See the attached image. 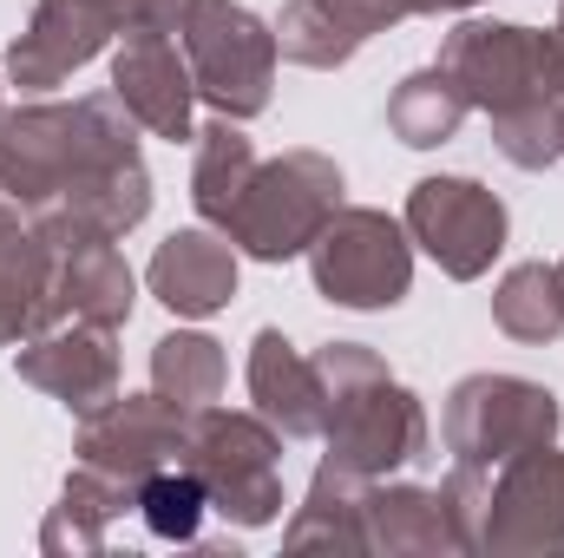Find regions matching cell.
Here are the masks:
<instances>
[{"mask_svg": "<svg viewBox=\"0 0 564 558\" xmlns=\"http://www.w3.org/2000/svg\"><path fill=\"white\" fill-rule=\"evenodd\" d=\"M368 486H375V480H361V473L322 460L315 480H308V500H302V506L289 513V526H282V546H289V552H368V526H361Z\"/></svg>", "mask_w": 564, "mask_h": 558, "instance_id": "20", "label": "cell"}, {"mask_svg": "<svg viewBox=\"0 0 564 558\" xmlns=\"http://www.w3.org/2000/svg\"><path fill=\"white\" fill-rule=\"evenodd\" d=\"M144 282H151V296H158L171 315L204 322V315H217V309L237 302V244H230L224 230H210V224L171 230V237L151 250Z\"/></svg>", "mask_w": 564, "mask_h": 558, "instance_id": "16", "label": "cell"}, {"mask_svg": "<svg viewBox=\"0 0 564 558\" xmlns=\"http://www.w3.org/2000/svg\"><path fill=\"white\" fill-rule=\"evenodd\" d=\"M368 552L388 558H440V552H473L466 546V519H459V500L453 486H388L375 480L368 486Z\"/></svg>", "mask_w": 564, "mask_h": 558, "instance_id": "17", "label": "cell"}, {"mask_svg": "<svg viewBox=\"0 0 564 558\" xmlns=\"http://www.w3.org/2000/svg\"><path fill=\"white\" fill-rule=\"evenodd\" d=\"M112 335L119 329H99V322H53V329L20 342L13 375L86 420L119 395V348H112Z\"/></svg>", "mask_w": 564, "mask_h": 558, "instance_id": "13", "label": "cell"}, {"mask_svg": "<svg viewBox=\"0 0 564 558\" xmlns=\"http://www.w3.org/2000/svg\"><path fill=\"white\" fill-rule=\"evenodd\" d=\"M151 26H177V0H33V20L7 46V79L26 93H53L112 40Z\"/></svg>", "mask_w": 564, "mask_h": 558, "instance_id": "7", "label": "cell"}, {"mask_svg": "<svg viewBox=\"0 0 564 558\" xmlns=\"http://www.w3.org/2000/svg\"><path fill=\"white\" fill-rule=\"evenodd\" d=\"M13 224H26V211H20V204H13V197L0 191V230H13Z\"/></svg>", "mask_w": 564, "mask_h": 558, "instance_id": "31", "label": "cell"}, {"mask_svg": "<svg viewBox=\"0 0 564 558\" xmlns=\"http://www.w3.org/2000/svg\"><path fill=\"white\" fill-rule=\"evenodd\" d=\"M177 46L191 60L197 99L224 119H263L276 93V26L243 0H177Z\"/></svg>", "mask_w": 564, "mask_h": 558, "instance_id": "3", "label": "cell"}, {"mask_svg": "<svg viewBox=\"0 0 564 558\" xmlns=\"http://www.w3.org/2000/svg\"><path fill=\"white\" fill-rule=\"evenodd\" d=\"M558 420H564V408L545 382H525V375H466V382H453L440 427H446L453 466L492 480L519 453L552 447Z\"/></svg>", "mask_w": 564, "mask_h": 558, "instance_id": "8", "label": "cell"}, {"mask_svg": "<svg viewBox=\"0 0 564 558\" xmlns=\"http://www.w3.org/2000/svg\"><path fill=\"white\" fill-rule=\"evenodd\" d=\"M197 164H191V204H197V217L210 224V230H224L230 224V211H237V197L250 191V171H257V144L243 132V119H210V126H197Z\"/></svg>", "mask_w": 564, "mask_h": 558, "instance_id": "23", "label": "cell"}, {"mask_svg": "<svg viewBox=\"0 0 564 558\" xmlns=\"http://www.w3.org/2000/svg\"><path fill=\"white\" fill-rule=\"evenodd\" d=\"M466 99H459V86L440 73V66H421V73H408L394 93H388V132L401 144H414V151H433V144H446L459 126H466Z\"/></svg>", "mask_w": 564, "mask_h": 558, "instance_id": "25", "label": "cell"}, {"mask_svg": "<svg viewBox=\"0 0 564 558\" xmlns=\"http://www.w3.org/2000/svg\"><path fill=\"white\" fill-rule=\"evenodd\" d=\"M112 158H139V119L112 93L40 99V106H20L0 119V191L26 217L59 204L66 184H79L86 171H99Z\"/></svg>", "mask_w": 564, "mask_h": 558, "instance_id": "1", "label": "cell"}, {"mask_svg": "<svg viewBox=\"0 0 564 558\" xmlns=\"http://www.w3.org/2000/svg\"><path fill=\"white\" fill-rule=\"evenodd\" d=\"M473 552H558L564 546V447L519 453L492 480L446 473Z\"/></svg>", "mask_w": 564, "mask_h": 558, "instance_id": "5", "label": "cell"}, {"mask_svg": "<svg viewBox=\"0 0 564 558\" xmlns=\"http://www.w3.org/2000/svg\"><path fill=\"white\" fill-rule=\"evenodd\" d=\"M466 7H486V0H414V13H466Z\"/></svg>", "mask_w": 564, "mask_h": 558, "instance_id": "30", "label": "cell"}, {"mask_svg": "<svg viewBox=\"0 0 564 558\" xmlns=\"http://www.w3.org/2000/svg\"><path fill=\"white\" fill-rule=\"evenodd\" d=\"M184 433L191 415L171 408L158 388L151 395H112L99 415L79 420V460L99 466V473H119V480H144L158 466H177L184 460Z\"/></svg>", "mask_w": 564, "mask_h": 558, "instance_id": "15", "label": "cell"}, {"mask_svg": "<svg viewBox=\"0 0 564 558\" xmlns=\"http://www.w3.org/2000/svg\"><path fill=\"white\" fill-rule=\"evenodd\" d=\"M126 519H139V480L99 473L79 460L59 486V506L40 526V552H106Z\"/></svg>", "mask_w": 564, "mask_h": 558, "instance_id": "19", "label": "cell"}, {"mask_svg": "<svg viewBox=\"0 0 564 558\" xmlns=\"http://www.w3.org/2000/svg\"><path fill=\"white\" fill-rule=\"evenodd\" d=\"M361 46L375 40V33H388V26H401V20H414V0H322Z\"/></svg>", "mask_w": 564, "mask_h": 558, "instance_id": "29", "label": "cell"}, {"mask_svg": "<svg viewBox=\"0 0 564 558\" xmlns=\"http://www.w3.org/2000/svg\"><path fill=\"white\" fill-rule=\"evenodd\" d=\"M558 282H564V264H558Z\"/></svg>", "mask_w": 564, "mask_h": 558, "instance_id": "34", "label": "cell"}, {"mask_svg": "<svg viewBox=\"0 0 564 558\" xmlns=\"http://www.w3.org/2000/svg\"><path fill=\"white\" fill-rule=\"evenodd\" d=\"M184 466L204 480L210 513H224L230 526H270L282 519V433L270 420L243 415V408H197L184 433Z\"/></svg>", "mask_w": 564, "mask_h": 558, "instance_id": "4", "label": "cell"}, {"mask_svg": "<svg viewBox=\"0 0 564 558\" xmlns=\"http://www.w3.org/2000/svg\"><path fill=\"white\" fill-rule=\"evenodd\" d=\"M558 26H564V0H558Z\"/></svg>", "mask_w": 564, "mask_h": 558, "instance_id": "32", "label": "cell"}, {"mask_svg": "<svg viewBox=\"0 0 564 558\" xmlns=\"http://www.w3.org/2000/svg\"><path fill=\"white\" fill-rule=\"evenodd\" d=\"M46 211H66L73 224H86L99 237H132L151 217V171H144V158H112V164L86 171L79 184H66L59 204H46Z\"/></svg>", "mask_w": 564, "mask_h": 558, "instance_id": "22", "label": "cell"}, {"mask_svg": "<svg viewBox=\"0 0 564 558\" xmlns=\"http://www.w3.org/2000/svg\"><path fill=\"white\" fill-rule=\"evenodd\" d=\"M401 224L453 282H479L512 237V217H506L499 191H486L479 178H421L408 191Z\"/></svg>", "mask_w": 564, "mask_h": 558, "instance_id": "11", "label": "cell"}, {"mask_svg": "<svg viewBox=\"0 0 564 558\" xmlns=\"http://www.w3.org/2000/svg\"><path fill=\"white\" fill-rule=\"evenodd\" d=\"M0 119H7V99H0Z\"/></svg>", "mask_w": 564, "mask_h": 558, "instance_id": "33", "label": "cell"}, {"mask_svg": "<svg viewBox=\"0 0 564 558\" xmlns=\"http://www.w3.org/2000/svg\"><path fill=\"white\" fill-rule=\"evenodd\" d=\"M308 277L335 309H394L414 289V237L388 211L341 204L308 244Z\"/></svg>", "mask_w": 564, "mask_h": 558, "instance_id": "10", "label": "cell"}, {"mask_svg": "<svg viewBox=\"0 0 564 558\" xmlns=\"http://www.w3.org/2000/svg\"><path fill=\"white\" fill-rule=\"evenodd\" d=\"M210 500H204V480L177 460V466H158L139 480V526L164 546H191L197 526H204Z\"/></svg>", "mask_w": 564, "mask_h": 558, "instance_id": "27", "label": "cell"}, {"mask_svg": "<svg viewBox=\"0 0 564 558\" xmlns=\"http://www.w3.org/2000/svg\"><path fill=\"white\" fill-rule=\"evenodd\" d=\"M224 382H230L224 342H210L204 329H171V335L151 342V388H158L171 408L197 415V408H210V401L224 395Z\"/></svg>", "mask_w": 564, "mask_h": 558, "instance_id": "24", "label": "cell"}, {"mask_svg": "<svg viewBox=\"0 0 564 558\" xmlns=\"http://www.w3.org/2000/svg\"><path fill=\"white\" fill-rule=\"evenodd\" d=\"M492 322L512 335V342H558L564 335V282L558 264H519L506 270L492 289Z\"/></svg>", "mask_w": 564, "mask_h": 558, "instance_id": "26", "label": "cell"}, {"mask_svg": "<svg viewBox=\"0 0 564 558\" xmlns=\"http://www.w3.org/2000/svg\"><path fill=\"white\" fill-rule=\"evenodd\" d=\"M33 230L53 250V322H99V329H126L139 277L119 250V237H99L86 224H73L66 211H33Z\"/></svg>", "mask_w": 564, "mask_h": 558, "instance_id": "12", "label": "cell"}, {"mask_svg": "<svg viewBox=\"0 0 564 558\" xmlns=\"http://www.w3.org/2000/svg\"><path fill=\"white\" fill-rule=\"evenodd\" d=\"M112 99L139 119V132H151V139H171V144L197 139V119H191L197 79H191V60H184L171 26L119 40V53H112Z\"/></svg>", "mask_w": 564, "mask_h": 558, "instance_id": "14", "label": "cell"}, {"mask_svg": "<svg viewBox=\"0 0 564 558\" xmlns=\"http://www.w3.org/2000/svg\"><path fill=\"white\" fill-rule=\"evenodd\" d=\"M335 211H341V164L322 151H282L270 164L257 158L250 191L237 197L224 237L257 264H289V257H308V244Z\"/></svg>", "mask_w": 564, "mask_h": 558, "instance_id": "6", "label": "cell"}, {"mask_svg": "<svg viewBox=\"0 0 564 558\" xmlns=\"http://www.w3.org/2000/svg\"><path fill=\"white\" fill-rule=\"evenodd\" d=\"M53 329V250L26 224L0 230V348Z\"/></svg>", "mask_w": 564, "mask_h": 558, "instance_id": "21", "label": "cell"}, {"mask_svg": "<svg viewBox=\"0 0 564 558\" xmlns=\"http://www.w3.org/2000/svg\"><path fill=\"white\" fill-rule=\"evenodd\" d=\"M243 382H250L257 415L270 420L282 440H322V420H328L322 368H315V355H302L282 329H257Z\"/></svg>", "mask_w": 564, "mask_h": 558, "instance_id": "18", "label": "cell"}, {"mask_svg": "<svg viewBox=\"0 0 564 558\" xmlns=\"http://www.w3.org/2000/svg\"><path fill=\"white\" fill-rule=\"evenodd\" d=\"M322 368V395H328V420H322V460L361 473V480H388L401 466L426 460L433 433H426V408L408 382L388 375V362L368 342H328L315 348Z\"/></svg>", "mask_w": 564, "mask_h": 558, "instance_id": "2", "label": "cell"}, {"mask_svg": "<svg viewBox=\"0 0 564 558\" xmlns=\"http://www.w3.org/2000/svg\"><path fill=\"white\" fill-rule=\"evenodd\" d=\"M276 46H282V60H295V66H308V73H335V66H348V60L361 53V40H355L322 0H289V7H282Z\"/></svg>", "mask_w": 564, "mask_h": 558, "instance_id": "28", "label": "cell"}, {"mask_svg": "<svg viewBox=\"0 0 564 558\" xmlns=\"http://www.w3.org/2000/svg\"><path fill=\"white\" fill-rule=\"evenodd\" d=\"M433 66L486 119H506V112H525V106H564L552 93V33L519 26V20H459L440 40Z\"/></svg>", "mask_w": 564, "mask_h": 558, "instance_id": "9", "label": "cell"}]
</instances>
